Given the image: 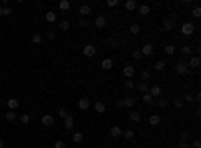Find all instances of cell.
Wrapping results in <instances>:
<instances>
[{"label": "cell", "instance_id": "16", "mask_svg": "<svg viewBox=\"0 0 201 148\" xmlns=\"http://www.w3.org/2000/svg\"><path fill=\"white\" fill-rule=\"evenodd\" d=\"M183 102H199V94H189V92H187V94H183Z\"/></svg>", "mask_w": 201, "mask_h": 148}, {"label": "cell", "instance_id": "14", "mask_svg": "<svg viewBox=\"0 0 201 148\" xmlns=\"http://www.w3.org/2000/svg\"><path fill=\"white\" fill-rule=\"evenodd\" d=\"M107 24H109L107 16H97V18H95V26H97V28H105Z\"/></svg>", "mask_w": 201, "mask_h": 148}, {"label": "cell", "instance_id": "35", "mask_svg": "<svg viewBox=\"0 0 201 148\" xmlns=\"http://www.w3.org/2000/svg\"><path fill=\"white\" fill-rule=\"evenodd\" d=\"M165 54H167V56H173V54H175V46L173 44H167V46H165Z\"/></svg>", "mask_w": 201, "mask_h": 148}, {"label": "cell", "instance_id": "11", "mask_svg": "<svg viewBox=\"0 0 201 148\" xmlns=\"http://www.w3.org/2000/svg\"><path fill=\"white\" fill-rule=\"evenodd\" d=\"M109 134H111V138H119L123 134V128H121V126H111V128H109Z\"/></svg>", "mask_w": 201, "mask_h": 148}, {"label": "cell", "instance_id": "6", "mask_svg": "<svg viewBox=\"0 0 201 148\" xmlns=\"http://www.w3.org/2000/svg\"><path fill=\"white\" fill-rule=\"evenodd\" d=\"M123 76H125V80H131L135 76V66H131V64H127L125 68H123Z\"/></svg>", "mask_w": 201, "mask_h": 148}, {"label": "cell", "instance_id": "34", "mask_svg": "<svg viewBox=\"0 0 201 148\" xmlns=\"http://www.w3.org/2000/svg\"><path fill=\"white\" fill-rule=\"evenodd\" d=\"M30 120H32V116H30V114H28V112H24L22 116H20V122H22V124H28V122H30Z\"/></svg>", "mask_w": 201, "mask_h": 148}, {"label": "cell", "instance_id": "54", "mask_svg": "<svg viewBox=\"0 0 201 148\" xmlns=\"http://www.w3.org/2000/svg\"><path fill=\"white\" fill-rule=\"evenodd\" d=\"M0 148H4V140H2V138H0Z\"/></svg>", "mask_w": 201, "mask_h": 148}, {"label": "cell", "instance_id": "15", "mask_svg": "<svg viewBox=\"0 0 201 148\" xmlns=\"http://www.w3.org/2000/svg\"><path fill=\"white\" fill-rule=\"evenodd\" d=\"M165 68H167V62L165 60H157L155 64H153V70H155V72H163Z\"/></svg>", "mask_w": 201, "mask_h": 148}, {"label": "cell", "instance_id": "51", "mask_svg": "<svg viewBox=\"0 0 201 148\" xmlns=\"http://www.w3.org/2000/svg\"><path fill=\"white\" fill-rule=\"evenodd\" d=\"M179 148H189V142H181L179 140Z\"/></svg>", "mask_w": 201, "mask_h": 148}, {"label": "cell", "instance_id": "1", "mask_svg": "<svg viewBox=\"0 0 201 148\" xmlns=\"http://www.w3.org/2000/svg\"><path fill=\"white\" fill-rule=\"evenodd\" d=\"M135 102H137L135 96H125V98L117 100V106H119V108H133Z\"/></svg>", "mask_w": 201, "mask_h": 148}, {"label": "cell", "instance_id": "5", "mask_svg": "<svg viewBox=\"0 0 201 148\" xmlns=\"http://www.w3.org/2000/svg\"><path fill=\"white\" fill-rule=\"evenodd\" d=\"M40 122H42V126H46V128H50V126L54 124V116H53V114H42Z\"/></svg>", "mask_w": 201, "mask_h": 148}, {"label": "cell", "instance_id": "45", "mask_svg": "<svg viewBox=\"0 0 201 148\" xmlns=\"http://www.w3.org/2000/svg\"><path fill=\"white\" fill-rule=\"evenodd\" d=\"M58 116H61V118H66V116H68V110H66V108H61V112H58Z\"/></svg>", "mask_w": 201, "mask_h": 148}, {"label": "cell", "instance_id": "39", "mask_svg": "<svg viewBox=\"0 0 201 148\" xmlns=\"http://www.w3.org/2000/svg\"><path fill=\"white\" fill-rule=\"evenodd\" d=\"M183 104H185V102H183L181 98H175V100H173V106L177 108V110H179V108H183Z\"/></svg>", "mask_w": 201, "mask_h": 148}, {"label": "cell", "instance_id": "38", "mask_svg": "<svg viewBox=\"0 0 201 148\" xmlns=\"http://www.w3.org/2000/svg\"><path fill=\"white\" fill-rule=\"evenodd\" d=\"M40 42H42V34H38V32L32 34V44H40Z\"/></svg>", "mask_w": 201, "mask_h": 148}, {"label": "cell", "instance_id": "12", "mask_svg": "<svg viewBox=\"0 0 201 148\" xmlns=\"http://www.w3.org/2000/svg\"><path fill=\"white\" fill-rule=\"evenodd\" d=\"M79 14H80V16H89V14H93V6H91V4H83V6L79 8Z\"/></svg>", "mask_w": 201, "mask_h": 148}, {"label": "cell", "instance_id": "18", "mask_svg": "<svg viewBox=\"0 0 201 148\" xmlns=\"http://www.w3.org/2000/svg\"><path fill=\"white\" fill-rule=\"evenodd\" d=\"M129 118L133 122H141V118H143V112H139V110H131L129 112Z\"/></svg>", "mask_w": 201, "mask_h": 148}, {"label": "cell", "instance_id": "44", "mask_svg": "<svg viewBox=\"0 0 201 148\" xmlns=\"http://www.w3.org/2000/svg\"><path fill=\"white\" fill-rule=\"evenodd\" d=\"M107 6H109V8H115V6H119V2H117V0H107Z\"/></svg>", "mask_w": 201, "mask_h": 148}, {"label": "cell", "instance_id": "53", "mask_svg": "<svg viewBox=\"0 0 201 148\" xmlns=\"http://www.w3.org/2000/svg\"><path fill=\"white\" fill-rule=\"evenodd\" d=\"M0 16H4V6H0Z\"/></svg>", "mask_w": 201, "mask_h": 148}, {"label": "cell", "instance_id": "47", "mask_svg": "<svg viewBox=\"0 0 201 148\" xmlns=\"http://www.w3.org/2000/svg\"><path fill=\"white\" fill-rule=\"evenodd\" d=\"M12 14V8L10 6H4V16H10Z\"/></svg>", "mask_w": 201, "mask_h": 148}, {"label": "cell", "instance_id": "21", "mask_svg": "<svg viewBox=\"0 0 201 148\" xmlns=\"http://www.w3.org/2000/svg\"><path fill=\"white\" fill-rule=\"evenodd\" d=\"M135 88L141 92V94H147V92H149V84H147V82H139V84H135Z\"/></svg>", "mask_w": 201, "mask_h": 148}, {"label": "cell", "instance_id": "31", "mask_svg": "<svg viewBox=\"0 0 201 148\" xmlns=\"http://www.w3.org/2000/svg\"><path fill=\"white\" fill-rule=\"evenodd\" d=\"M125 8H127L129 12H133L135 8H137V2H135V0H127V2H125Z\"/></svg>", "mask_w": 201, "mask_h": 148}, {"label": "cell", "instance_id": "33", "mask_svg": "<svg viewBox=\"0 0 201 148\" xmlns=\"http://www.w3.org/2000/svg\"><path fill=\"white\" fill-rule=\"evenodd\" d=\"M157 104H159V108H167L169 100H167V98H163V96H159V98H157Z\"/></svg>", "mask_w": 201, "mask_h": 148}, {"label": "cell", "instance_id": "13", "mask_svg": "<svg viewBox=\"0 0 201 148\" xmlns=\"http://www.w3.org/2000/svg\"><path fill=\"white\" fill-rule=\"evenodd\" d=\"M62 120H65V122H62L65 130H72V126H75V118H72L71 114H68V116H66V118H62Z\"/></svg>", "mask_w": 201, "mask_h": 148}, {"label": "cell", "instance_id": "19", "mask_svg": "<svg viewBox=\"0 0 201 148\" xmlns=\"http://www.w3.org/2000/svg\"><path fill=\"white\" fill-rule=\"evenodd\" d=\"M149 124L151 126H159L161 124V116L159 114H151V116H149Z\"/></svg>", "mask_w": 201, "mask_h": 148}, {"label": "cell", "instance_id": "17", "mask_svg": "<svg viewBox=\"0 0 201 148\" xmlns=\"http://www.w3.org/2000/svg\"><path fill=\"white\" fill-rule=\"evenodd\" d=\"M6 106H8V108H10V110H12V112H14V110H18V106H20V102H18V100H16V98H8V100H6Z\"/></svg>", "mask_w": 201, "mask_h": 148}, {"label": "cell", "instance_id": "41", "mask_svg": "<svg viewBox=\"0 0 201 148\" xmlns=\"http://www.w3.org/2000/svg\"><path fill=\"white\" fill-rule=\"evenodd\" d=\"M119 44H121V42H119L117 38H109V46H113V48H119Z\"/></svg>", "mask_w": 201, "mask_h": 148}, {"label": "cell", "instance_id": "52", "mask_svg": "<svg viewBox=\"0 0 201 148\" xmlns=\"http://www.w3.org/2000/svg\"><path fill=\"white\" fill-rule=\"evenodd\" d=\"M46 38H48V40H54V32L48 30V32H46Z\"/></svg>", "mask_w": 201, "mask_h": 148}, {"label": "cell", "instance_id": "2", "mask_svg": "<svg viewBox=\"0 0 201 148\" xmlns=\"http://www.w3.org/2000/svg\"><path fill=\"white\" fill-rule=\"evenodd\" d=\"M175 72H177L179 76H187L189 74V66H187L185 60H179L177 64H175Z\"/></svg>", "mask_w": 201, "mask_h": 148}, {"label": "cell", "instance_id": "29", "mask_svg": "<svg viewBox=\"0 0 201 148\" xmlns=\"http://www.w3.org/2000/svg\"><path fill=\"white\" fill-rule=\"evenodd\" d=\"M149 12H151V8H149L147 4H141L139 6V14L141 16H149Z\"/></svg>", "mask_w": 201, "mask_h": 148}, {"label": "cell", "instance_id": "8", "mask_svg": "<svg viewBox=\"0 0 201 148\" xmlns=\"http://www.w3.org/2000/svg\"><path fill=\"white\" fill-rule=\"evenodd\" d=\"M89 108H91V100H89V98H80L79 100V110L80 112H87Z\"/></svg>", "mask_w": 201, "mask_h": 148}, {"label": "cell", "instance_id": "27", "mask_svg": "<svg viewBox=\"0 0 201 148\" xmlns=\"http://www.w3.org/2000/svg\"><path fill=\"white\" fill-rule=\"evenodd\" d=\"M193 46H189V44H185V46H181V54H183V56H189V54L191 52H193Z\"/></svg>", "mask_w": 201, "mask_h": 148}, {"label": "cell", "instance_id": "3", "mask_svg": "<svg viewBox=\"0 0 201 148\" xmlns=\"http://www.w3.org/2000/svg\"><path fill=\"white\" fill-rule=\"evenodd\" d=\"M181 34H183V36H193V34H195V26H193L191 22H185V24L181 26Z\"/></svg>", "mask_w": 201, "mask_h": 148}, {"label": "cell", "instance_id": "43", "mask_svg": "<svg viewBox=\"0 0 201 148\" xmlns=\"http://www.w3.org/2000/svg\"><path fill=\"white\" fill-rule=\"evenodd\" d=\"M125 88H127V90H133V88H135V82H133V80H125Z\"/></svg>", "mask_w": 201, "mask_h": 148}, {"label": "cell", "instance_id": "20", "mask_svg": "<svg viewBox=\"0 0 201 148\" xmlns=\"http://www.w3.org/2000/svg\"><path fill=\"white\" fill-rule=\"evenodd\" d=\"M121 136H125V140H133V138H135V130L133 128H125Z\"/></svg>", "mask_w": 201, "mask_h": 148}, {"label": "cell", "instance_id": "22", "mask_svg": "<svg viewBox=\"0 0 201 148\" xmlns=\"http://www.w3.org/2000/svg\"><path fill=\"white\" fill-rule=\"evenodd\" d=\"M105 110H107V104L103 102V100H99V102H95V112H97V114H103Z\"/></svg>", "mask_w": 201, "mask_h": 148}, {"label": "cell", "instance_id": "26", "mask_svg": "<svg viewBox=\"0 0 201 148\" xmlns=\"http://www.w3.org/2000/svg\"><path fill=\"white\" fill-rule=\"evenodd\" d=\"M44 20H46V22H57V14H54L53 10H48L44 14Z\"/></svg>", "mask_w": 201, "mask_h": 148}, {"label": "cell", "instance_id": "37", "mask_svg": "<svg viewBox=\"0 0 201 148\" xmlns=\"http://www.w3.org/2000/svg\"><path fill=\"white\" fill-rule=\"evenodd\" d=\"M191 16H193V18H199V16H201V8H199V6H193V10H191Z\"/></svg>", "mask_w": 201, "mask_h": 148}, {"label": "cell", "instance_id": "24", "mask_svg": "<svg viewBox=\"0 0 201 148\" xmlns=\"http://www.w3.org/2000/svg\"><path fill=\"white\" fill-rule=\"evenodd\" d=\"M187 66H189V70L191 68H199V56H191V60L187 62Z\"/></svg>", "mask_w": 201, "mask_h": 148}, {"label": "cell", "instance_id": "23", "mask_svg": "<svg viewBox=\"0 0 201 148\" xmlns=\"http://www.w3.org/2000/svg\"><path fill=\"white\" fill-rule=\"evenodd\" d=\"M83 140H85V134L83 132H72V142H75V144H80Z\"/></svg>", "mask_w": 201, "mask_h": 148}, {"label": "cell", "instance_id": "9", "mask_svg": "<svg viewBox=\"0 0 201 148\" xmlns=\"http://www.w3.org/2000/svg\"><path fill=\"white\" fill-rule=\"evenodd\" d=\"M173 26H175V14H171L169 18H165L163 28H165V30H173Z\"/></svg>", "mask_w": 201, "mask_h": 148}, {"label": "cell", "instance_id": "4", "mask_svg": "<svg viewBox=\"0 0 201 148\" xmlns=\"http://www.w3.org/2000/svg\"><path fill=\"white\" fill-rule=\"evenodd\" d=\"M153 50H155V46L147 42V44H143V46H141V50H139V52H141V56H151V54H153Z\"/></svg>", "mask_w": 201, "mask_h": 148}, {"label": "cell", "instance_id": "40", "mask_svg": "<svg viewBox=\"0 0 201 148\" xmlns=\"http://www.w3.org/2000/svg\"><path fill=\"white\" fill-rule=\"evenodd\" d=\"M139 76H141V82L149 80V70H141V72H139Z\"/></svg>", "mask_w": 201, "mask_h": 148}, {"label": "cell", "instance_id": "25", "mask_svg": "<svg viewBox=\"0 0 201 148\" xmlns=\"http://www.w3.org/2000/svg\"><path fill=\"white\" fill-rule=\"evenodd\" d=\"M101 68L103 70H111L113 68V60H111V58H105V60L101 62Z\"/></svg>", "mask_w": 201, "mask_h": 148}, {"label": "cell", "instance_id": "49", "mask_svg": "<svg viewBox=\"0 0 201 148\" xmlns=\"http://www.w3.org/2000/svg\"><path fill=\"white\" fill-rule=\"evenodd\" d=\"M133 60H141V52H139V50H135V52H133Z\"/></svg>", "mask_w": 201, "mask_h": 148}, {"label": "cell", "instance_id": "36", "mask_svg": "<svg viewBox=\"0 0 201 148\" xmlns=\"http://www.w3.org/2000/svg\"><path fill=\"white\" fill-rule=\"evenodd\" d=\"M129 32H131V34H139V32H141V26H139V24H131Z\"/></svg>", "mask_w": 201, "mask_h": 148}, {"label": "cell", "instance_id": "30", "mask_svg": "<svg viewBox=\"0 0 201 148\" xmlns=\"http://www.w3.org/2000/svg\"><path fill=\"white\" fill-rule=\"evenodd\" d=\"M58 8H61L62 12H66L68 8H71V2H68V0H61V2H58Z\"/></svg>", "mask_w": 201, "mask_h": 148}, {"label": "cell", "instance_id": "48", "mask_svg": "<svg viewBox=\"0 0 201 148\" xmlns=\"http://www.w3.org/2000/svg\"><path fill=\"white\" fill-rule=\"evenodd\" d=\"M189 146H191V148H201V142H199V140H193Z\"/></svg>", "mask_w": 201, "mask_h": 148}, {"label": "cell", "instance_id": "46", "mask_svg": "<svg viewBox=\"0 0 201 148\" xmlns=\"http://www.w3.org/2000/svg\"><path fill=\"white\" fill-rule=\"evenodd\" d=\"M54 148H66V144L62 140H57V142H54Z\"/></svg>", "mask_w": 201, "mask_h": 148}, {"label": "cell", "instance_id": "42", "mask_svg": "<svg viewBox=\"0 0 201 148\" xmlns=\"http://www.w3.org/2000/svg\"><path fill=\"white\" fill-rule=\"evenodd\" d=\"M58 26H61V30H68V26H71V24H68V20H61V22H58Z\"/></svg>", "mask_w": 201, "mask_h": 148}, {"label": "cell", "instance_id": "7", "mask_svg": "<svg viewBox=\"0 0 201 148\" xmlns=\"http://www.w3.org/2000/svg\"><path fill=\"white\" fill-rule=\"evenodd\" d=\"M149 94H151L153 96V98H159V96H161V86H159V84H153V86H149Z\"/></svg>", "mask_w": 201, "mask_h": 148}, {"label": "cell", "instance_id": "10", "mask_svg": "<svg viewBox=\"0 0 201 148\" xmlns=\"http://www.w3.org/2000/svg\"><path fill=\"white\" fill-rule=\"evenodd\" d=\"M83 54H85V56H89V58H91V56H95V54H97V46L87 44V46H85V50H83Z\"/></svg>", "mask_w": 201, "mask_h": 148}, {"label": "cell", "instance_id": "28", "mask_svg": "<svg viewBox=\"0 0 201 148\" xmlns=\"http://www.w3.org/2000/svg\"><path fill=\"white\" fill-rule=\"evenodd\" d=\"M141 98H143V102H145V104H149V106H151V104H155V98H153V96L149 94V92H147V94H143Z\"/></svg>", "mask_w": 201, "mask_h": 148}, {"label": "cell", "instance_id": "32", "mask_svg": "<svg viewBox=\"0 0 201 148\" xmlns=\"http://www.w3.org/2000/svg\"><path fill=\"white\" fill-rule=\"evenodd\" d=\"M4 120H6V122H14L16 120V112H6V114H4Z\"/></svg>", "mask_w": 201, "mask_h": 148}, {"label": "cell", "instance_id": "50", "mask_svg": "<svg viewBox=\"0 0 201 148\" xmlns=\"http://www.w3.org/2000/svg\"><path fill=\"white\" fill-rule=\"evenodd\" d=\"M79 24H80V28H87V26H89V22H87V20H85V18H83V20H80V22H79Z\"/></svg>", "mask_w": 201, "mask_h": 148}]
</instances>
